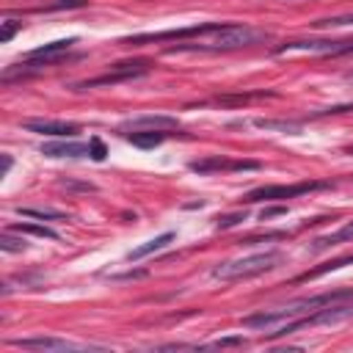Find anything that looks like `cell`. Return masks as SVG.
I'll list each match as a JSON object with an SVG mask.
<instances>
[{"instance_id": "cell-1", "label": "cell", "mask_w": 353, "mask_h": 353, "mask_svg": "<svg viewBox=\"0 0 353 353\" xmlns=\"http://www.w3.org/2000/svg\"><path fill=\"white\" fill-rule=\"evenodd\" d=\"M279 262H281V254L270 248V251H259V254H248V256L218 262L212 268V279H221V281L251 279V276H259V273H268V270L279 268Z\"/></svg>"}, {"instance_id": "cell-2", "label": "cell", "mask_w": 353, "mask_h": 353, "mask_svg": "<svg viewBox=\"0 0 353 353\" xmlns=\"http://www.w3.org/2000/svg\"><path fill=\"white\" fill-rule=\"evenodd\" d=\"M270 39L268 30H256L251 25H237V22H223L215 33H210V41L204 44H193L190 50H240V47H251V44H259Z\"/></svg>"}, {"instance_id": "cell-3", "label": "cell", "mask_w": 353, "mask_h": 353, "mask_svg": "<svg viewBox=\"0 0 353 353\" xmlns=\"http://www.w3.org/2000/svg\"><path fill=\"white\" fill-rule=\"evenodd\" d=\"M152 66H154V61H149V58L121 61V63H113L105 74H97V77H88V80L72 83V91H85V88H97V85H116V83H124V80H135V77L146 74Z\"/></svg>"}, {"instance_id": "cell-4", "label": "cell", "mask_w": 353, "mask_h": 353, "mask_svg": "<svg viewBox=\"0 0 353 353\" xmlns=\"http://www.w3.org/2000/svg\"><path fill=\"white\" fill-rule=\"evenodd\" d=\"M323 188H331V182H320V179H306V182H295V185H262V188H254L243 196L245 204H254V201H287V199H295V196H303V193H312V190H323Z\"/></svg>"}, {"instance_id": "cell-5", "label": "cell", "mask_w": 353, "mask_h": 353, "mask_svg": "<svg viewBox=\"0 0 353 353\" xmlns=\"http://www.w3.org/2000/svg\"><path fill=\"white\" fill-rule=\"evenodd\" d=\"M223 22H196L188 28H174V30H157V33H138L127 36L124 44H152V41H185V39H204L215 33Z\"/></svg>"}, {"instance_id": "cell-6", "label": "cell", "mask_w": 353, "mask_h": 353, "mask_svg": "<svg viewBox=\"0 0 353 353\" xmlns=\"http://www.w3.org/2000/svg\"><path fill=\"white\" fill-rule=\"evenodd\" d=\"M284 52H317V55H353V39H295L276 47V55Z\"/></svg>"}, {"instance_id": "cell-7", "label": "cell", "mask_w": 353, "mask_h": 353, "mask_svg": "<svg viewBox=\"0 0 353 353\" xmlns=\"http://www.w3.org/2000/svg\"><path fill=\"white\" fill-rule=\"evenodd\" d=\"M74 44H77L74 36H72V39L47 41V44H41V47H36V50H30V52L25 55V66H47V63H55V61L63 58Z\"/></svg>"}, {"instance_id": "cell-8", "label": "cell", "mask_w": 353, "mask_h": 353, "mask_svg": "<svg viewBox=\"0 0 353 353\" xmlns=\"http://www.w3.org/2000/svg\"><path fill=\"white\" fill-rule=\"evenodd\" d=\"M259 163L256 160H229V157H204V160H193L190 171L196 174H212V171H256Z\"/></svg>"}, {"instance_id": "cell-9", "label": "cell", "mask_w": 353, "mask_h": 353, "mask_svg": "<svg viewBox=\"0 0 353 353\" xmlns=\"http://www.w3.org/2000/svg\"><path fill=\"white\" fill-rule=\"evenodd\" d=\"M28 132H39V135H52V138H72L80 132L77 124L72 121H58V119H28L22 124Z\"/></svg>"}, {"instance_id": "cell-10", "label": "cell", "mask_w": 353, "mask_h": 353, "mask_svg": "<svg viewBox=\"0 0 353 353\" xmlns=\"http://www.w3.org/2000/svg\"><path fill=\"white\" fill-rule=\"evenodd\" d=\"M179 121L174 116L163 113H146V116H132L121 124V132H138V130H176Z\"/></svg>"}, {"instance_id": "cell-11", "label": "cell", "mask_w": 353, "mask_h": 353, "mask_svg": "<svg viewBox=\"0 0 353 353\" xmlns=\"http://www.w3.org/2000/svg\"><path fill=\"white\" fill-rule=\"evenodd\" d=\"M14 347H25V350H80L83 345L61 339V336H25V339H11Z\"/></svg>"}, {"instance_id": "cell-12", "label": "cell", "mask_w": 353, "mask_h": 353, "mask_svg": "<svg viewBox=\"0 0 353 353\" xmlns=\"http://www.w3.org/2000/svg\"><path fill=\"white\" fill-rule=\"evenodd\" d=\"M44 157H88V143L80 141H50L41 143Z\"/></svg>"}, {"instance_id": "cell-13", "label": "cell", "mask_w": 353, "mask_h": 353, "mask_svg": "<svg viewBox=\"0 0 353 353\" xmlns=\"http://www.w3.org/2000/svg\"><path fill=\"white\" fill-rule=\"evenodd\" d=\"M124 138L138 149H154L168 138V130H138V132H124Z\"/></svg>"}, {"instance_id": "cell-14", "label": "cell", "mask_w": 353, "mask_h": 353, "mask_svg": "<svg viewBox=\"0 0 353 353\" xmlns=\"http://www.w3.org/2000/svg\"><path fill=\"white\" fill-rule=\"evenodd\" d=\"M339 243H353V221H347L336 232H328V234L317 237L312 243V251H323V248H331V245H339Z\"/></svg>"}, {"instance_id": "cell-15", "label": "cell", "mask_w": 353, "mask_h": 353, "mask_svg": "<svg viewBox=\"0 0 353 353\" xmlns=\"http://www.w3.org/2000/svg\"><path fill=\"white\" fill-rule=\"evenodd\" d=\"M168 243H174V232H163V234H157V237L146 240L143 245L132 248V251L127 254V259H130V262H132V259H143V256H149V254H157V251H163Z\"/></svg>"}, {"instance_id": "cell-16", "label": "cell", "mask_w": 353, "mask_h": 353, "mask_svg": "<svg viewBox=\"0 0 353 353\" xmlns=\"http://www.w3.org/2000/svg\"><path fill=\"white\" fill-rule=\"evenodd\" d=\"M17 212L22 218H39V221H66L69 215L61 210H50V207H17Z\"/></svg>"}, {"instance_id": "cell-17", "label": "cell", "mask_w": 353, "mask_h": 353, "mask_svg": "<svg viewBox=\"0 0 353 353\" xmlns=\"http://www.w3.org/2000/svg\"><path fill=\"white\" fill-rule=\"evenodd\" d=\"M345 265H353V254H345V256H339V259H331V262H323L320 268H314V270H309V273H303V276H298L295 281H309V279H317V276H323V273H331V270H339V268H345Z\"/></svg>"}, {"instance_id": "cell-18", "label": "cell", "mask_w": 353, "mask_h": 353, "mask_svg": "<svg viewBox=\"0 0 353 353\" xmlns=\"http://www.w3.org/2000/svg\"><path fill=\"white\" fill-rule=\"evenodd\" d=\"M8 232H19V234H33V237H47V240H58V232L41 223H14L8 226Z\"/></svg>"}, {"instance_id": "cell-19", "label": "cell", "mask_w": 353, "mask_h": 353, "mask_svg": "<svg viewBox=\"0 0 353 353\" xmlns=\"http://www.w3.org/2000/svg\"><path fill=\"white\" fill-rule=\"evenodd\" d=\"M254 127H259V130H281V132H292V135H298V130H301V121H279V119H254L251 121Z\"/></svg>"}, {"instance_id": "cell-20", "label": "cell", "mask_w": 353, "mask_h": 353, "mask_svg": "<svg viewBox=\"0 0 353 353\" xmlns=\"http://www.w3.org/2000/svg\"><path fill=\"white\" fill-rule=\"evenodd\" d=\"M342 25H353V14H345V17H325V19H317L314 28H342Z\"/></svg>"}, {"instance_id": "cell-21", "label": "cell", "mask_w": 353, "mask_h": 353, "mask_svg": "<svg viewBox=\"0 0 353 353\" xmlns=\"http://www.w3.org/2000/svg\"><path fill=\"white\" fill-rule=\"evenodd\" d=\"M19 28H22V22H17V19H6V22H0V41L8 44Z\"/></svg>"}, {"instance_id": "cell-22", "label": "cell", "mask_w": 353, "mask_h": 353, "mask_svg": "<svg viewBox=\"0 0 353 353\" xmlns=\"http://www.w3.org/2000/svg\"><path fill=\"white\" fill-rule=\"evenodd\" d=\"M0 248H3V251H22V248H28V243H25L22 237L17 240V237H11L8 232H3V234H0Z\"/></svg>"}, {"instance_id": "cell-23", "label": "cell", "mask_w": 353, "mask_h": 353, "mask_svg": "<svg viewBox=\"0 0 353 353\" xmlns=\"http://www.w3.org/2000/svg\"><path fill=\"white\" fill-rule=\"evenodd\" d=\"M105 154H108V146H105L99 138H91V141H88V157L97 160V163H102Z\"/></svg>"}, {"instance_id": "cell-24", "label": "cell", "mask_w": 353, "mask_h": 353, "mask_svg": "<svg viewBox=\"0 0 353 353\" xmlns=\"http://www.w3.org/2000/svg\"><path fill=\"white\" fill-rule=\"evenodd\" d=\"M245 218H248L245 210H243V212H232V215H221V218L215 221V226H218V229H232V226H237V223L245 221Z\"/></svg>"}, {"instance_id": "cell-25", "label": "cell", "mask_w": 353, "mask_h": 353, "mask_svg": "<svg viewBox=\"0 0 353 353\" xmlns=\"http://www.w3.org/2000/svg\"><path fill=\"white\" fill-rule=\"evenodd\" d=\"M58 185H61V188H66V190H83V193L97 190V185H91V182H74V179H61Z\"/></svg>"}, {"instance_id": "cell-26", "label": "cell", "mask_w": 353, "mask_h": 353, "mask_svg": "<svg viewBox=\"0 0 353 353\" xmlns=\"http://www.w3.org/2000/svg\"><path fill=\"white\" fill-rule=\"evenodd\" d=\"M88 0H55L50 6H44V11H58V8H83Z\"/></svg>"}, {"instance_id": "cell-27", "label": "cell", "mask_w": 353, "mask_h": 353, "mask_svg": "<svg viewBox=\"0 0 353 353\" xmlns=\"http://www.w3.org/2000/svg\"><path fill=\"white\" fill-rule=\"evenodd\" d=\"M237 345H245V339H243V336H226V339L212 342L210 347H237Z\"/></svg>"}, {"instance_id": "cell-28", "label": "cell", "mask_w": 353, "mask_h": 353, "mask_svg": "<svg viewBox=\"0 0 353 353\" xmlns=\"http://www.w3.org/2000/svg\"><path fill=\"white\" fill-rule=\"evenodd\" d=\"M284 212H287V207H284V204H279V207H265V210L259 212V218H262V221H268V218H273V215H284Z\"/></svg>"}, {"instance_id": "cell-29", "label": "cell", "mask_w": 353, "mask_h": 353, "mask_svg": "<svg viewBox=\"0 0 353 353\" xmlns=\"http://www.w3.org/2000/svg\"><path fill=\"white\" fill-rule=\"evenodd\" d=\"M11 168V154H3V168H0V176H6Z\"/></svg>"}, {"instance_id": "cell-30", "label": "cell", "mask_w": 353, "mask_h": 353, "mask_svg": "<svg viewBox=\"0 0 353 353\" xmlns=\"http://www.w3.org/2000/svg\"><path fill=\"white\" fill-rule=\"evenodd\" d=\"M345 152H347V154H353V146H347V149H345Z\"/></svg>"}, {"instance_id": "cell-31", "label": "cell", "mask_w": 353, "mask_h": 353, "mask_svg": "<svg viewBox=\"0 0 353 353\" xmlns=\"http://www.w3.org/2000/svg\"><path fill=\"white\" fill-rule=\"evenodd\" d=\"M347 77H350V80H353V72H347Z\"/></svg>"}]
</instances>
